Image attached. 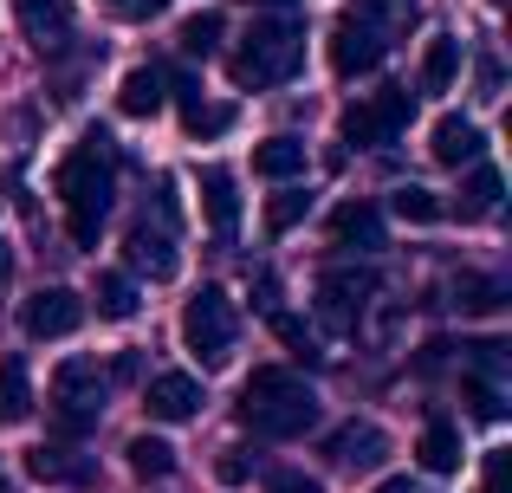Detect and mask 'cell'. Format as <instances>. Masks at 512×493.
<instances>
[{
    "instance_id": "cell-20",
    "label": "cell",
    "mask_w": 512,
    "mask_h": 493,
    "mask_svg": "<svg viewBox=\"0 0 512 493\" xmlns=\"http://www.w3.org/2000/svg\"><path fill=\"white\" fill-rule=\"evenodd\" d=\"M415 461H422V474H454L461 468V429L435 416L422 429V442H415Z\"/></svg>"
},
{
    "instance_id": "cell-9",
    "label": "cell",
    "mask_w": 512,
    "mask_h": 493,
    "mask_svg": "<svg viewBox=\"0 0 512 493\" xmlns=\"http://www.w3.org/2000/svg\"><path fill=\"white\" fill-rule=\"evenodd\" d=\"M383 455H389V435L376 429V422H344V429L325 435V461H331V468H344V474L383 468Z\"/></svg>"
},
{
    "instance_id": "cell-29",
    "label": "cell",
    "mask_w": 512,
    "mask_h": 493,
    "mask_svg": "<svg viewBox=\"0 0 512 493\" xmlns=\"http://www.w3.org/2000/svg\"><path fill=\"white\" fill-rule=\"evenodd\" d=\"M305 215H312V189H279L266 202V234H292Z\"/></svg>"
},
{
    "instance_id": "cell-28",
    "label": "cell",
    "mask_w": 512,
    "mask_h": 493,
    "mask_svg": "<svg viewBox=\"0 0 512 493\" xmlns=\"http://www.w3.org/2000/svg\"><path fill=\"white\" fill-rule=\"evenodd\" d=\"M454 305H461V312H500L506 286L487 279V273H461V279H454Z\"/></svg>"
},
{
    "instance_id": "cell-39",
    "label": "cell",
    "mask_w": 512,
    "mask_h": 493,
    "mask_svg": "<svg viewBox=\"0 0 512 493\" xmlns=\"http://www.w3.org/2000/svg\"><path fill=\"white\" fill-rule=\"evenodd\" d=\"M247 7H266V13H299V0H247Z\"/></svg>"
},
{
    "instance_id": "cell-31",
    "label": "cell",
    "mask_w": 512,
    "mask_h": 493,
    "mask_svg": "<svg viewBox=\"0 0 512 493\" xmlns=\"http://www.w3.org/2000/svg\"><path fill=\"white\" fill-rule=\"evenodd\" d=\"M175 46H182L188 59H208V52L221 46V13H195V20H182V33H175Z\"/></svg>"
},
{
    "instance_id": "cell-30",
    "label": "cell",
    "mask_w": 512,
    "mask_h": 493,
    "mask_svg": "<svg viewBox=\"0 0 512 493\" xmlns=\"http://www.w3.org/2000/svg\"><path fill=\"white\" fill-rule=\"evenodd\" d=\"M389 208H396L402 221H441L448 215V202H441L435 189H415V182H402V189L389 195Z\"/></svg>"
},
{
    "instance_id": "cell-36",
    "label": "cell",
    "mask_w": 512,
    "mask_h": 493,
    "mask_svg": "<svg viewBox=\"0 0 512 493\" xmlns=\"http://www.w3.org/2000/svg\"><path fill=\"white\" fill-rule=\"evenodd\" d=\"M506 468H512V455L493 448V455H487V487H480V493H506Z\"/></svg>"
},
{
    "instance_id": "cell-16",
    "label": "cell",
    "mask_w": 512,
    "mask_h": 493,
    "mask_svg": "<svg viewBox=\"0 0 512 493\" xmlns=\"http://www.w3.org/2000/svg\"><path fill=\"white\" fill-rule=\"evenodd\" d=\"M26 474H33V481H46V487H91V455L39 442V448H26Z\"/></svg>"
},
{
    "instance_id": "cell-1",
    "label": "cell",
    "mask_w": 512,
    "mask_h": 493,
    "mask_svg": "<svg viewBox=\"0 0 512 493\" xmlns=\"http://www.w3.org/2000/svg\"><path fill=\"white\" fill-rule=\"evenodd\" d=\"M52 189H59V202H65V234H72V247H98L104 208H111V189H117L111 137H104V130H85V137L72 143V156L59 163Z\"/></svg>"
},
{
    "instance_id": "cell-19",
    "label": "cell",
    "mask_w": 512,
    "mask_h": 493,
    "mask_svg": "<svg viewBox=\"0 0 512 493\" xmlns=\"http://www.w3.org/2000/svg\"><path fill=\"white\" fill-rule=\"evenodd\" d=\"M33 416V370L20 351L0 357V422H26Z\"/></svg>"
},
{
    "instance_id": "cell-6",
    "label": "cell",
    "mask_w": 512,
    "mask_h": 493,
    "mask_svg": "<svg viewBox=\"0 0 512 493\" xmlns=\"http://www.w3.org/2000/svg\"><path fill=\"white\" fill-rule=\"evenodd\" d=\"M98 416H104L98 364H91V357H65V364L52 370V422H59V435H85Z\"/></svg>"
},
{
    "instance_id": "cell-34",
    "label": "cell",
    "mask_w": 512,
    "mask_h": 493,
    "mask_svg": "<svg viewBox=\"0 0 512 493\" xmlns=\"http://www.w3.org/2000/svg\"><path fill=\"white\" fill-rule=\"evenodd\" d=\"M266 493H325V481L305 474V468H273L266 474Z\"/></svg>"
},
{
    "instance_id": "cell-11",
    "label": "cell",
    "mask_w": 512,
    "mask_h": 493,
    "mask_svg": "<svg viewBox=\"0 0 512 493\" xmlns=\"http://www.w3.org/2000/svg\"><path fill=\"white\" fill-rule=\"evenodd\" d=\"M201 383L188 377V370H163V377H150V390H143V409H150L156 422H195L201 416Z\"/></svg>"
},
{
    "instance_id": "cell-22",
    "label": "cell",
    "mask_w": 512,
    "mask_h": 493,
    "mask_svg": "<svg viewBox=\"0 0 512 493\" xmlns=\"http://www.w3.org/2000/svg\"><path fill=\"white\" fill-rule=\"evenodd\" d=\"M500 195H506V176L493 163H474L467 169V182H461V221H480V215H493V208H500Z\"/></svg>"
},
{
    "instance_id": "cell-17",
    "label": "cell",
    "mask_w": 512,
    "mask_h": 493,
    "mask_svg": "<svg viewBox=\"0 0 512 493\" xmlns=\"http://www.w3.org/2000/svg\"><path fill=\"white\" fill-rule=\"evenodd\" d=\"M331 247H344V253H376V247H383V215H376L370 202H344L338 215H331Z\"/></svg>"
},
{
    "instance_id": "cell-25",
    "label": "cell",
    "mask_w": 512,
    "mask_h": 493,
    "mask_svg": "<svg viewBox=\"0 0 512 493\" xmlns=\"http://www.w3.org/2000/svg\"><path fill=\"white\" fill-rule=\"evenodd\" d=\"M124 461H130L137 481H163V474H175V448L163 442V435H130Z\"/></svg>"
},
{
    "instance_id": "cell-21",
    "label": "cell",
    "mask_w": 512,
    "mask_h": 493,
    "mask_svg": "<svg viewBox=\"0 0 512 493\" xmlns=\"http://www.w3.org/2000/svg\"><path fill=\"white\" fill-rule=\"evenodd\" d=\"M454 72H461V39L435 33L422 46V72H415V85H422V91H454Z\"/></svg>"
},
{
    "instance_id": "cell-37",
    "label": "cell",
    "mask_w": 512,
    "mask_h": 493,
    "mask_svg": "<svg viewBox=\"0 0 512 493\" xmlns=\"http://www.w3.org/2000/svg\"><path fill=\"white\" fill-rule=\"evenodd\" d=\"M117 7H124V20H156L169 0H117Z\"/></svg>"
},
{
    "instance_id": "cell-15",
    "label": "cell",
    "mask_w": 512,
    "mask_h": 493,
    "mask_svg": "<svg viewBox=\"0 0 512 493\" xmlns=\"http://www.w3.org/2000/svg\"><path fill=\"white\" fill-rule=\"evenodd\" d=\"M201 215H208L214 241H234L240 234V182L227 176V169H201Z\"/></svg>"
},
{
    "instance_id": "cell-13",
    "label": "cell",
    "mask_w": 512,
    "mask_h": 493,
    "mask_svg": "<svg viewBox=\"0 0 512 493\" xmlns=\"http://www.w3.org/2000/svg\"><path fill=\"white\" fill-rule=\"evenodd\" d=\"M13 20H20L26 46H39V52H59L72 39V7L65 0H13Z\"/></svg>"
},
{
    "instance_id": "cell-41",
    "label": "cell",
    "mask_w": 512,
    "mask_h": 493,
    "mask_svg": "<svg viewBox=\"0 0 512 493\" xmlns=\"http://www.w3.org/2000/svg\"><path fill=\"white\" fill-rule=\"evenodd\" d=\"M0 493H13V487H7V474H0Z\"/></svg>"
},
{
    "instance_id": "cell-7",
    "label": "cell",
    "mask_w": 512,
    "mask_h": 493,
    "mask_svg": "<svg viewBox=\"0 0 512 493\" xmlns=\"http://www.w3.org/2000/svg\"><path fill=\"white\" fill-rule=\"evenodd\" d=\"M85 325V299L72 286H39L33 299L20 305V331L26 338H72Z\"/></svg>"
},
{
    "instance_id": "cell-35",
    "label": "cell",
    "mask_w": 512,
    "mask_h": 493,
    "mask_svg": "<svg viewBox=\"0 0 512 493\" xmlns=\"http://www.w3.org/2000/svg\"><path fill=\"white\" fill-rule=\"evenodd\" d=\"M214 474H221L227 487H240V481L253 474V455H247V448H221V461H214Z\"/></svg>"
},
{
    "instance_id": "cell-38",
    "label": "cell",
    "mask_w": 512,
    "mask_h": 493,
    "mask_svg": "<svg viewBox=\"0 0 512 493\" xmlns=\"http://www.w3.org/2000/svg\"><path fill=\"white\" fill-rule=\"evenodd\" d=\"M480 98H500V65H493V59H480Z\"/></svg>"
},
{
    "instance_id": "cell-4",
    "label": "cell",
    "mask_w": 512,
    "mask_h": 493,
    "mask_svg": "<svg viewBox=\"0 0 512 493\" xmlns=\"http://www.w3.org/2000/svg\"><path fill=\"white\" fill-rule=\"evenodd\" d=\"M240 344V318H234V299H227L221 286H201L195 299L182 305V351L195 357L201 370L227 364Z\"/></svg>"
},
{
    "instance_id": "cell-14",
    "label": "cell",
    "mask_w": 512,
    "mask_h": 493,
    "mask_svg": "<svg viewBox=\"0 0 512 493\" xmlns=\"http://www.w3.org/2000/svg\"><path fill=\"white\" fill-rule=\"evenodd\" d=\"M480 150H487V137H480V124H474V117H461V111L435 117V137H428V156H435L441 169L480 163Z\"/></svg>"
},
{
    "instance_id": "cell-27",
    "label": "cell",
    "mask_w": 512,
    "mask_h": 493,
    "mask_svg": "<svg viewBox=\"0 0 512 493\" xmlns=\"http://www.w3.org/2000/svg\"><path fill=\"white\" fill-rule=\"evenodd\" d=\"M182 130H188L195 143H208V137H227V130H234V104L188 98V104H182Z\"/></svg>"
},
{
    "instance_id": "cell-8",
    "label": "cell",
    "mask_w": 512,
    "mask_h": 493,
    "mask_svg": "<svg viewBox=\"0 0 512 493\" xmlns=\"http://www.w3.org/2000/svg\"><path fill=\"white\" fill-rule=\"evenodd\" d=\"M383 59H389V39L370 33L363 20H344L338 13V26H331V72L338 78H370Z\"/></svg>"
},
{
    "instance_id": "cell-18",
    "label": "cell",
    "mask_w": 512,
    "mask_h": 493,
    "mask_svg": "<svg viewBox=\"0 0 512 493\" xmlns=\"http://www.w3.org/2000/svg\"><path fill=\"white\" fill-rule=\"evenodd\" d=\"M163 65H130L124 72V85H117V111L124 117H156L163 111Z\"/></svg>"
},
{
    "instance_id": "cell-24",
    "label": "cell",
    "mask_w": 512,
    "mask_h": 493,
    "mask_svg": "<svg viewBox=\"0 0 512 493\" xmlns=\"http://www.w3.org/2000/svg\"><path fill=\"white\" fill-rule=\"evenodd\" d=\"M91 299H98V318H117V325L143 312V292H137L130 273H98V292H91Z\"/></svg>"
},
{
    "instance_id": "cell-32",
    "label": "cell",
    "mask_w": 512,
    "mask_h": 493,
    "mask_svg": "<svg viewBox=\"0 0 512 493\" xmlns=\"http://www.w3.org/2000/svg\"><path fill=\"white\" fill-rule=\"evenodd\" d=\"M461 390H467V403H474V416H480V422H506V390H500V383H487V377H461Z\"/></svg>"
},
{
    "instance_id": "cell-2",
    "label": "cell",
    "mask_w": 512,
    "mask_h": 493,
    "mask_svg": "<svg viewBox=\"0 0 512 493\" xmlns=\"http://www.w3.org/2000/svg\"><path fill=\"white\" fill-rule=\"evenodd\" d=\"M299 65H305V20L299 13H266V20H253L247 39L227 52V78H234L240 91L286 85V78H299Z\"/></svg>"
},
{
    "instance_id": "cell-12",
    "label": "cell",
    "mask_w": 512,
    "mask_h": 493,
    "mask_svg": "<svg viewBox=\"0 0 512 493\" xmlns=\"http://www.w3.org/2000/svg\"><path fill=\"white\" fill-rule=\"evenodd\" d=\"M124 260H130V273H150L156 286L182 273V253H175L169 228H150V221H137V228L124 234Z\"/></svg>"
},
{
    "instance_id": "cell-40",
    "label": "cell",
    "mask_w": 512,
    "mask_h": 493,
    "mask_svg": "<svg viewBox=\"0 0 512 493\" xmlns=\"http://www.w3.org/2000/svg\"><path fill=\"white\" fill-rule=\"evenodd\" d=\"M383 493H415V487L409 481H383Z\"/></svg>"
},
{
    "instance_id": "cell-33",
    "label": "cell",
    "mask_w": 512,
    "mask_h": 493,
    "mask_svg": "<svg viewBox=\"0 0 512 493\" xmlns=\"http://www.w3.org/2000/svg\"><path fill=\"white\" fill-rule=\"evenodd\" d=\"M273 331L292 344V357H305V364H318V344H312V331L299 325V318H286V312H273Z\"/></svg>"
},
{
    "instance_id": "cell-3",
    "label": "cell",
    "mask_w": 512,
    "mask_h": 493,
    "mask_svg": "<svg viewBox=\"0 0 512 493\" xmlns=\"http://www.w3.org/2000/svg\"><path fill=\"white\" fill-rule=\"evenodd\" d=\"M240 422H247L253 435H273V442H292V435H305L318 422V396L305 390L292 370L279 364H260L247 383H240Z\"/></svg>"
},
{
    "instance_id": "cell-10",
    "label": "cell",
    "mask_w": 512,
    "mask_h": 493,
    "mask_svg": "<svg viewBox=\"0 0 512 493\" xmlns=\"http://www.w3.org/2000/svg\"><path fill=\"white\" fill-rule=\"evenodd\" d=\"M376 292V273H350V266H331V273H318V312L331 318V325H357L363 299Z\"/></svg>"
},
{
    "instance_id": "cell-5",
    "label": "cell",
    "mask_w": 512,
    "mask_h": 493,
    "mask_svg": "<svg viewBox=\"0 0 512 493\" xmlns=\"http://www.w3.org/2000/svg\"><path fill=\"white\" fill-rule=\"evenodd\" d=\"M409 117H415L409 85H383V91H370L363 104H350L338 130H344V143H357V150H389V143L409 130Z\"/></svg>"
},
{
    "instance_id": "cell-23",
    "label": "cell",
    "mask_w": 512,
    "mask_h": 493,
    "mask_svg": "<svg viewBox=\"0 0 512 493\" xmlns=\"http://www.w3.org/2000/svg\"><path fill=\"white\" fill-rule=\"evenodd\" d=\"M253 176H266V182L305 176V143L299 137H266L260 150H253Z\"/></svg>"
},
{
    "instance_id": "cell-26",
    "label": "cell",
    "mask_w": 512,
    "mask_h": 493,
    "mask_svg": "<svg viewBox=\"0 0 512 493\" xmlns=\"http://www.w3.org/2000/svg\"><path fill=\"white\" fill-rule=\"evenodd\" d=\"M344 20H363L370 33L389 39V26H415V0H350Z\"/></svg>"
}]
</instances>
